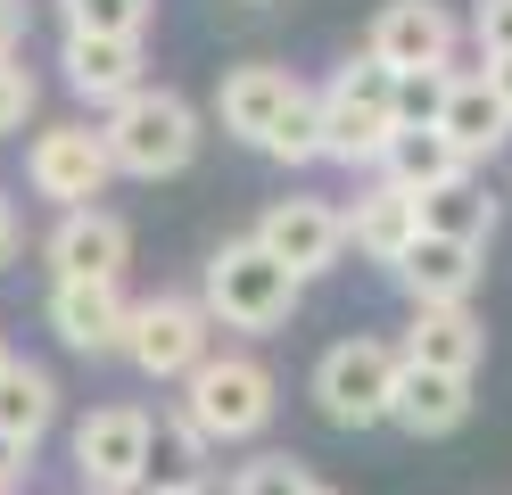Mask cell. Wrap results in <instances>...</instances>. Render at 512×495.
I'll list each match as a JSON object with an SVG mask.
<instances>
[{
  "label": "cell",
  "instance_id": "obj_13",
  "mask_svg": "<svg viewBox=\"0 0 512 495\" xmlns=\"http://www.w3.org/2000/svg\"><path fill=\"white\" fill-rule=\"evenodd\" d=\"M488 248H463V240H413L389 273L405 281V297L413 306H471V289H479V273H488V264H479Z\"/></svg>",
  "mask_w": 512,
  "mask_h": 495
},
{
  "label": "cell",
  "instance_id": "obj_7",
  "mask_svg": "<svg viewBox=\"0 0 512 495\" xmlns=\"http://www.w3.org/2000/svg\"><path fill=\"white\" fill-rule=\"evenodd\" d=\"M207 339H215V322L199 314V297H141L133 322H124V355L149 380H190L215 355Z\"/></svg>",
  "mask_w": 512,
  "mask_h": 495
},
{
  "label": "cell",
  "instance_id": "obj_6",
  "mask_svg": "<svg viewBox=\"0 0 512 495\" xmlns=\"http://www.w3.org/2000/svg\"><path fill=\"white\" fill-rule=\"evenodd\" d=\"M75 479L83 495H141L149 487V413L100 405L75 421Z\"/></svg>",
  "mask_w": 512,
  "mask_h": 495
},
{
  "label": "cell",
  "instance_id": "obj_30",
  "mask_svg": "<svg viewBox=\"0 0 512 495\" xmlns=\"http://www.w3.org/2000/svg\"><path fill=\"white\" fill-rule=\"evenodd\" d=\"M479 75H488V91L504 99V116H512V58H488V66H479Z\"/></svg>",
  "mask_w": 512,
  "mask_h": 495
},
{
  "label": "cell",
  "instance_id": "obj_5",
  "mask_svg": "<svg viewBox=\"0 0 512 495\" xmlns=\"http://www.w3.org/2000/svg\"><path fill=\"white\" fill-rule=\"evenodd\" d=\"M389 388H397V347H380V339H339L314 363V405L339 429L389 421Z\"/></svg>",
  "mask_w": 512,
  "mask_h": 495
},
{
  "label": "cell",
  "instance_id": "obj_10",
  "mask_svg": "<svg viewBox=\"0 0 512 495\" xmlns=\"http://www.w3.org/2000/svg\"><path fill=\"white\" fill-rule=\"evenodd\" d=\"M108 141L91 124H42L34 132V149H25V182H34L42 198H58V215H75L91 207V198L108 190Z\"/></svg>",
  "mask_w": 512,
  "mask_h": 495
},
{
  "label": "cell",
  "instance_id": "obj_25",
  "mask_svg": "<svg viewBox=\"0 0 512 495\" xmlns=\"http://www.w3.org/2000/svg\"><path fill=\"white\" fill-rule=\"evenodd\" d=\"M306 487H314V471L290 462V454H256V462L232 471V495H306Z\"/></svg>",
  "mask_w": 512,
  "mask_h": 495
},
{
  "label": "cell",
  "instance_id": "obj_33",
  "mask_svg": "<svg viewBox=\"0 0 512 495\" xmlns=\"http://www.w3.org/2000/svg\"><path fill=\"white\" fill-rule=\"evenodd\" d=\"M306 495H339V487H323V479H314V487H306Z\"/></svg>",
  "mask_w": 512,
  "mask_h": 495
},
{
  "label": "cell",
  "instance_id": "obj_21",
  "mask_svg": "<svg viewBox=\"0 0 512 495\" xmlns=\"http://www.w3.org/2000/svg\"><path fill=\"white\" fill-rule=\"evenodd\" d=\"M413 207H422V231L430 240H463V248H488L496 240V190L488 182H446V190H430V198H413Z\"/></svg>",
  "mask_w": 512,
  "mask_h": 495
},
{
  "label": "cell",
  "instance_id": "obj_31",
  "mask_svg": "<svg viewBox=\"0 0 512 495\" xmlns=\"http://www.w3.org/2000/svg\"><path fill=\"white\" fill-rule=\"evenodd\" d=\"M17 256V207H9V190H0V264Z\"/></svg>",
  "mask_w": 512,
  "mask_h": 495
},
{
  "label": "cell",
  "instance_id": "obj_26",
  "mask_svg": "<svg viewBox=\"0 0 512 495\" xmlns=\"http://www.w3.org/2000/svg\"><path fill=\"white\" fill-rule=\"evenodd\" d=\"M25 116H34V66L9 50V58H0V141L25 132Z\"/></svg>",
  "mask_w": 512,
  "mask_h": 495
},
{
  "label": "cell",
  "instance_id": "obj_1",
  "mask_svg": "<svg viewBox=\"0 0 512 495\" xmlns=\"http://www.w3.org/2000/svg\"><path fill=\"white\" fill-rule=\"evenodd\" d=\"M100 141H108V165H116V174L166 182V174H182V165L199 157V108H190L182 91H166V83H141L124 108H108Z\"/></svg>",
  "mask_w": 512,
  "mask_h": 495
},
{
  "label": "cell",
  "instance_id": "obj_28",
  "mask_svg": "<svg viewBox=\"0 0 512 495\" xmlns=\"http://www.w3.org/2000/svg\"><path fill=\"white\" fill-rule=\"evenodd\" d=\"M25 17H34V0H0V58L25 42Z\"/></svg>",
  "mask_w": 512,
  "mask_h": 495
},
{
  "label": "cell",
  "instance_id": "obj_23",
  "mask_svg": "<svg viewBox=\"0 0 512 495\" xmlns=\"http://www.w3.org/2000/svg\"><path fill=\"white\" fill-rule=\"evenodd\" d=\"M265 157H281V165H314V157H323V99H314L306 83H298V99H290V108L273 116Z\"/></svg>",
  "mask_w": 512,
  "mask_h": 495
},
{
  "label": "cell",
  "instance_id": "obj_27",
  "mask_svg": "<svg viewBox=\"0 0 512 495\" xmlns=\"http://www.w3.org/2000/svg\"><path fill=\"white\" fill-rule=\"evenodd\" d=\"M471 42H479V66L512 58V0H479L471 9Z\"/></svg>",
  "mask_w": 512,
  "mask_h": 495
},
{
  "label": "cell",
  "instance_id": "obj_12",
  "mask_svg": "<svg viewBox=\"0 0 512 495\" xmlns=\"http://www.w3.org/2000/svg\"><path fill=\"white\" fill-rule=\"evenodd\" d=\"M124 322L133 306L116 281H50V330L75 355H124Z\"/></svg>",
  "mask_w": 512,
  "mask_h": 495
},
{
  "label": "cell",
  "instance_id": "obj_11",
  "mask_svg": "<svg viewBox=\"0 0 512 495\" xmlns=\"http://www.w3.org/2000/svg\"><path fill=\"white\" fill-rule=\"evenodd\" d=\"M124 256H133V231L108 207H75L50 231V273L58 281H124Z\"/></svg>",
  "mask_w": 512,
  "mask_h": 495
},
{
  "label": "cell",
  "instance_id": "obj_24",
  "mask_svg": "<svg viewBox=\"0 0 512 495\" xmlns=\"http://www.w3.org/2000/svg\"><path fill=\"white\" fill-rule=\"evenodd\" d=\"M157 0H67V33H116V42H141Z\"/></svg>",
  "mask_w": 512,
  "mask_h": 495
},
{
  "label": "cell",
  "instance_id": "obj_22",
  "mask_svg": "<svg viewBox=\"0 0 512 495\" xmlns=\"http://www.w3.org/2000/svg\"><path fill=\"white\" fill-rule=\"evenodd\" d=\"M50 421H58V380L42 372V363L9 355V372H0V438L34 454V438H42Z\"/></svg>",
  "mask_w": 512,
  "mask_h": 495
},
{
  "label": "cell",
  "instance_id": "obj_32",
  "mask_svg": "<svg viewBox=\"0 0 512 495\" xmlns=\"http://www.w3.org/2000/svg\"><path fill=\"white\" fill-rule=\"evenodd\" d=\"M141 495H215V487H199V479H157V487H141Z\"/></svg>",
  "mask_w": 512,
  "mask_h": 495
},
{
  "label": "cell",
  "instance_id": "obj_17",
  "mask_svg": "<svg viewBox=\"0 0 512 495\" xmlns=\"http://www.w3.org/2000/svg\"><path fill=\"white\" fill-rule=\"evenodd\" d=\"M298 99V75L290 66H273V58H248V66H232L223 75V91H215V116H223V132H240V141H256L265 149V132H273V116Z\"/></svg>",
  "mask_w": 512,
  "mask_h": 495
},
{
  "label": "cell",
  "instance_id": "obj_9",
  "mask_svg": "<svg viewBox=\"0 0 512 495\" xmlns=\"http://www.w3.org/2000/svg\"><path fill=\"white\" fill-rule=\"evenodd\" d=\"M248 240L265 248V256H273L298 289H306L314 273H331V264H339L347 223H339V207H331V198H273V207H265V223H256Z\"/></svg>",
  "mask_w": 512,
  "mask_h": 495
},
{
  "label": "cell",
  "instance_id": "obj_19",
  "mask_svg": "<svg viewBox=\"0 0 512 495\" xmlns=\"http://www.w3.org/2000/svg\"><path fill=\"white\" fill-rule=\"evenodd\" d=\"M339 223H347V240H356L372 264H397L413 240H422V207L397 190V182H372V190H356V207H339Z\"/></svg>",
  "mask_w": 512,
  "mask_h": 495
},
{
  "label": "cell",
  "instance_id": "obj_14",
  "mask_svg": "<svg viewBox=\"0 0 512 495\" xmlns=\"http://www.w3.org/2000/svg\"><path fill=\"white\" fill-rule=\"evenodd\" d=\"M58 66H67V83L83 99H100V108H124V99L141 91V42H116V33H67L58 42Z\"/></svg>",
  "mask_w": 512,
  "mask_h": 495
},
{
  "label": "cell",
  "instance_id": "obj_34",
  "mask_svg": "<svg viewBox=\"0 0 512 495\" xmlns=\"http://www.w3.org/2000/svg\"><path fill=\"white\" fill-rule=\"evenodd\" d=\"M0 372H9V339H0Z\"/></svg>",
  "mask_w": 512,
  "mask_h": 495
},
{
  "label": "cell",
  "instance_id": "obj_18",
  "mask_svg": "<svg viewBox=\"0 0 512 495\" xmlns=\"http://www.w3.org/2000/svg\"><path fill=\"white\" fill-rule=\"evenodd\" d=\"M389 421L413 429V438H446V429L471 421V380H455V372H422V363H397Z\"/></svg>",
  "mask_w": 512,
  "mask_h": 495
},
{
  "label": "cell",
  "instance_id": "obj_16",
  "mask_svg": "<svg viewBox=\"0 0 512 495\" xmlns=\"http://www.w3.org/2000/svg\"><path fill=\"white\" fill-rule=\"evenodd\" d=\"M479 355H488V330L471 322V306H413V330H405V347H397V363L455 372V380L479 372Z\"/></svg>",
  "mask_w": 512,
  "mask_h": 495
},
{
  "label": "cell",
  "instance_id": "obj_29",
  "mask_svg": "<svg viewBox=\"0 0 512 495\" xmlns=\"http://www.w3.org/2000/svg\"><path fill=\"white\" fill-rule=\"evenodd\" d=\"M17 487H25V446L0 438V495H17Z\"/></svg>",
  "mask_w": 512,
  "mask_h": 495
},
{
  "label": "cell",
  "instance_id": "obj_8",
  "mask_svg": "<svg viewBox=\"0 0 512 495\" xmlns=\"http://www.w3.org/2000/svg\"><path fill=\"white\" fill-rule=\"evenodd\" d=\"M455 42L463 25L446 0H389V9L372 17V58L389 66V75H455Z\"/></svg>",
  "mask_w": 512,
  "mask_h": 495
},
{
  "label": "cell",
  "instance_id": "obj_3",
  "mask_svg": "<svg viewBox=\"0 0 512 495\" xmlns=\"http://www.w3.org/2000/svg\"><path fill=\"white\" fill-rule=\"evenodd\" d=\"M314 99H323V157L380 165V149H389V132H397V75L389 66H380L372 50H356Z\"/></svg>",
  "mask_w": 512,
  "mask_h": 495
},
{
  "label": "cell",
  "instance_id": "obj_2",
  "mask_svg": "<svg viewBox=\"0 0 512 495\" xmlns=\"http://www.w3.org/2000/svg\"><path fill=\"white\" fill-rule=\"evenodd\" d=\"M174 413L190 421L199 446H240V438H256V429L273 421V372L256 355H207L199 372L182 380Z\"/></svg>",
  "mask_w": 512,
  "mask_h": 495
},
{
  "label": "cell",
  "instance_id": "obj_4",
  "mask_svg": "<svg viewBox=\"0 0 512 495\" xmlns=\"http://www.w3.org/2000/svg\"><path fill=\"white\" fill-rule=\"evenodd\" d=\"M298 306V281L256 248V240H223L207 256V281H199V314L223 330H281Z\"/></svg>",
  "mask_w": 512,
  "mask_h": 495
},
{
  "label": "cell",
  "instance_id": "obj_15",
  "mask_svg": "<svg viewBox=\"0 0 512 495\" xmlns=\"http://www.w3.org/2000/svg\"><path fill=\"white\" fill-rule=\"evenodd\" d=\"M438 132H446V149H455L463 165L496 157V149L512 141V116H504V99L488 91V75H446V99H438Z\"/></svg>",
  "mask_w": 512,
  "mask_h": 495
},
{
  "label": "cell",
  "instance_id": "obj_20",
  "mask_svg": "<svg viewBox=\"0 0 512 495\" xmlns=\"http://www.w3.org/2000/svg\"><path fill=\"white\" fill-rule=\"evenodd\" d=\"M471 165L446 149V132L438 124H397L389 132V149H380V182H397L405 198H430V190H446V182H463Z\"/></svg>",
  "mask_w": 512,
  "mask_h": 495
}]
</instances>
